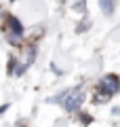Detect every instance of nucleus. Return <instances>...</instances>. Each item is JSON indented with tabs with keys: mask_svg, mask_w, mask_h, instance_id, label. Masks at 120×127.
I'll return each mask as SVG.
<instances>
[{
	"mask_svg": "<svg viewBox=\"0 0 120 127\" xmlns=\"http://www.w3.org/2000/svg\"><path fill=\"white\" fill-rule=\"evenodd\" d=\"M4 34H6V38H9L11 45H17V42L23 38L21 21H19L17 17H13V15H6V19H4Z\"/></svg>",
	"mask_w": 120,
	"mask_h": 127,
	"instance_id": "1",
	"label": "nucleus"
},
{
	"mask_svg": "<svg viewBox=\"0 0 120 127\" xmlns=\"http://www.w3.org/2000/svg\"><path fill=\"white\" fill-rule=\"evenodd\" d=\"M118 91H120V81H118V76H116V74H107V76H103L101 83H99L97 95L103 100V97H110V95L118 93Z\"/></svg>",
	"mask_w": 120,
	"mask_h": 127,
	"instance_id": "2",
	"label": "nucleus"
},
{
	"mask_svg": "<svg viewBox=\"0 0 120 127\" xmlns=\"http://www.w3.org/2000/svg\"><path fill=\"white\" fill-rule=\"evenodd\" d=\"M82 93H80V89H70L65 91V93L59 97V102L63 104V108L67 110V112H76V110L80 108V104H82Z\"/></svg>",
	"mask_w": 120,
	"mask_h": 127,
	"instance_id": "3",
	"label": "nucleus"
},
{
	"mask_svg": "<svg viewBox=\"0 0 120 127\" xmlns=\"http://www.w3.org/2000/svg\"><path fill=\"white\" fill-rule=\"evenodd\" d=\"M114 2H116V0H103V2H101V9L110 15L112 11H114Z\"/></svg>",
	"mask_w": 120,
	"mask_h": 127,
	"instance_id": "4",
	"label": "nucleus"
},
{
	"mask_svg": "<svg viewBox=\"0 0 120 127\" xmlns=\"http://www.w3.org/2000/svg\"><path fill=\"white\" fill-rule=\"evenodd\" d=\"M19 127H21V125H19ZM23 127H25V125H23Z\"/></svg>",
	"mask_w": 120,
	"mask_h": 127,
	"instance_id": "5",
	"label": "nucleus"
}]
</instances>
